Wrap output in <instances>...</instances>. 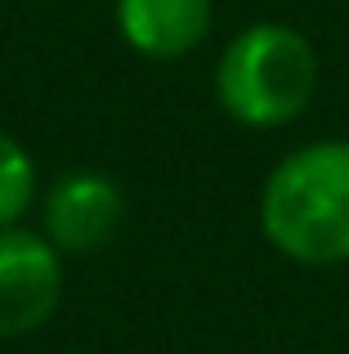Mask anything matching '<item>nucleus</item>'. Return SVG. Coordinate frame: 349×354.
I'll return each mask as SVG.
<instances>
[{
  "mask_svg": "<svg viewBox=\"0 0 349 354\" xmlns=\"http://www.w3.org/2000/svg\"><path fill=\"white\" fill-rule=\"evenodd\" d=\"M318 45L278 18L233 32L215 59V104L242 130H282L300 121L318 99Z\"/></svg>",
  "mask_w": 349,
  "mask_h": 354,
  "instance_id": "obj_2",
  "label": "nucleus"
},
{
  "mask_svg": "<svg viewBox=\"0 0 349 354\" xmlns=\"http://www.w3.org/2000/svg\"><path fill=\"white\" fill-rule=\"evenodd\" d=\"M68 292V260L32 225L0 229V341L41 332Z\"/></svg>",
  "mask_w": 349,
  "mask_h": 354,
  "instance_id": "obj_4",
  "label": "nucleus"
},
{
  "mask_svg": "<svg viewBox=\"0 0 349 354\" xmlns=\"http://www.w3.org/2000/svg\"><path fill=\"white\" fill-rule=\"evenodd\" d=\"M117 36L152 63H179L210 41L215 0H112Z\"/></svg>",
  "mask_w": 349,
  "mask_h": 354,
  "instance_id": "obj_5",
  "label": "nucleus"
},
{
  "mask_svg": "<svg viewBox=\"0 0 349 354\" xmlns=\"http://www.w3.org/2000/svg\"><path fill=\"white\" fill-rule=\"evenodd\" d=\"M260 234L282 260L332 269L349 260V139H309L260 184Z\"/></svg>",
  "mask_w": 349,
  "mask_h": 354,
  "instance_id": "obj_1",
  "label": "nucleus"
},
{
  "mask_svg": "<svg viewBox=\"0 0 349 354\" xmlns=\"http://www.w3.org/2000/svg\"><path fill=\"white\" fill-rule=\"evenodd\" d=\"M41 234L54 242L63 260L94 256L121 234L126 225V189L99 166H72L50 189H41Z\"/></svg>",
  "mask_w": 349,
  "mask_h": 354,
  "instance_id": "obj_3",
  "label": "nucleus"
},
{
  "mask_svg": "<svg viewBox=\"0 0 349 354\" xmlns=\"http://www.w3.org/2000/svg\"><path fill=\"white\" fill-rule=\"evenodd\" d=\"M36 202H41V171L32 148L18 135L0 130V229L27 225Z\"/></svg>",
  "mask_w": 349,
  "mask_h": 354,
  "instance_id": "obj_6",
  "label": "nucleus"
}]
</instances>
